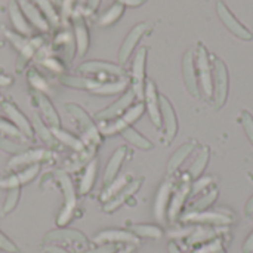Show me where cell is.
<instances>
[{
  "instance_id": "obj_11",
  "label": "cell",
  "mask_w": 253,
  "mask_h": 253,
  "mask_svg": "<svg viewBox=\"0 0 253 253\" xmlns=\"http://www.w3.org/2000/svg\"><path fill=\"white\" fill-rule=\"evenodd\" d=\"M142 184V179H133V181H129L120 191H117L110 200H107L105 206H104V211L105 212H113L116 211L119 206H122L126 200H129V197H132L141 187Z\"/></svg>"
},
{
  "instance_id": "obj_20",
  "label": "cell",
  "mask_w": 253,
  "mask_h": 253,
  "mask_svg": "<svg viewBox=\"0 0 253 253\" xmlns=\"http://www.w3.org/2000/svg\"><path fill=\"white\" fill-rule=\"evenodd\" d=\"M33 98L36 99V104L40 107L46 122L52 126V129H56L59 127V117H58V113L55 111V108L52 107L50 101L47 99V96H44V93L42 92H37V90H33L31 92Z\"/></svg>"
},
{
  "instance_id": "obj_45",
  "label": "cell",
  "mask_w": 253,
  "mask_h": 253,
  "mask_svg": "<svg viewBox=\"0 0 253 253\" xmlns=\"http://www.w3.org/2000/svg\"><path fill=\"white\" fill-rule=\"evenodd\" d=\"M224 248V242L221 239H215L209 243L202 245L200 248H197L193 253H216L219 249Z\"/></svg>"
},
{
  "instance_id": "obj_56",
  "label": "cell",
  "mask_w": 253,
  "mask_h": 253,
  "mask_svg": "<svg viewBox=\"0 0 253 253\" xmlns=\"http://www.w3.org/2000/svg\"><path fill=\"white\" fill-rule=\"evenodd\" d=\"M145 0H117V3H120V4H127V6H139V4H142Z\"/></svg>"
},
{
  "instance_id": "obj_3",
  "label": "cell",
  "mask_w": 253,
  "mask_h": 253,
  "mask_svg": "<svg viewBox=\"0 0 253 253\" xmlns=\"http://www.w3.org/2000/svg\"><path fill=\"white\" fill-rule=\"evenodd\" d=\"M55 176L59 181V185H61L64 197H65V205H64L59 216H58V224L59 225H65L71 219V215H73V211H74V206H76V193H74L71 179L67 175V172L59 170V172L55 173Z\"/></svg>"
},
{
  "instance_id": "obj_62",
  "label": "cell",
  "mask_w": 253,
  "mask_h": 253,
  "mask_svg": "<svg viewBox=\"0 0 253 253\" xmlns=\"http://www.w3.org/2000/svg\"><path fill=\"white\" fill-rule=\"evenodd\" d=\"M132 252H133V248H132V246H129V248H125V249L119 251L117 253H132Z\"/></svg>"
},
{
  "instance_id": "obj_52",
  "label": "cell",
  "mask_w": 253,
  "mask_h": 253,
  "mask_svg": "<svg viewBox=\"0 0 253 253\" xmlns=\"http://www.w3.org/2000/svg\"><path fill=\"white\" fill-rule=\"evenodd\" d=\"M0 248L4 249V251H7V252H16V251H18L16 246H15L12 242H9L1 233H0Z\"/></svg>"
},
{
  "instance_id": "obj_24",
  "label": "cell",
  "mask_w": 253,
  "mask_h": 253,
  "mask_svg": "<svg viewBox=\"0 0 253 253\" xmlns=\"http://www.w3.org/2000/svg\"><path fill=\"white\" fill-rule=\"evenodd\" d=\"M9 13H10V21H12L13 27L21 33V36H30L33 33L28 21L25 19V16L16 1H12L9 4Z\"/></svg>"
},
{
  "instance_id": "obj_23",
  "label": "cell",
  "mask_w": 253,
  "mask_h": 253,
  "mask_svg": "<svg viewBox=\"0 0 253 253\" xmlns=\"http://www.w3.org/2000/svg\"><path fill=\"white\" fill-rule=\"evenodd\" d=\"M43 44V37H34L27 40L25 46L19 50V58L16 61V71H22V68L27 65V62L37 53V50Z\"/></svg>"
},
{
  "instance_id": "obj_55",
  "label": "cell",
  "mask_w": 253,
  "mask_h": 253,
  "mask_svg": "<svg viewBox=\"0 0 253 253\" xmlns=\"http://www.w3.org/2000/svg\"><path fill=\"white\" fill-rule=\"evenodd\" d=\"M243 253H253V231L243 245Z\"/></svg>"
},
{
  "instance_id": "obj_4",
  "label": "cell",
  "mask_w": 253,
  "mask_h": 253,
  "mask_svg": "<svg viewBox=\"0 0 253 253\" xmlns=\"http://www.w3.org/2000/svg\"><path fill=\"white\" fill-rule=\"evenodd\" d=\"M182 221L191 222V224H202V225H213V227H222L233 222V216L221 212H188L182 216Z\"/></svg>"
},
{
  "instance_id": "obj_5",
  "label": "cell",
  "mask_w": 253,
  "mask_h": 253,
  "mask_svg": "<svg viewBox=\"0 0 253 253\" xmlns=\"http://www.w3.org/2000/svg\"><path fill=\"white\" fill-rule=\"evenodd\" d=\"M160 113H162V125H165V144H169L178 132V120L175 110L169 99L163 95H159Z\"/></svg>"
},
{
  "instance_id": "obj_17",
  "label": "cell",
  "mask_w": 253,
  "mask_h": 253,
  "mask_svg": "<svg viewBox=\"0 0 253 253\" xmlns=\"http://www.w3.org/2000/svg\"><path fill=\"white\" fill-rule=\"evenodd\" d=\"M190 194H191V185H190L188 181H185V182L175 191V194L172 196V199H170V202H169L168 216H169L170 221H175V219L179 216V213H181V211H182V208H184V203H185V200H187V197H188Z\"/></svg>"
},
{
  "instance_id": "obj_38",
  "label": "cell",
  "mask_w": 253,
  "mask_h": 253,
  "mask_svg": "<svg viewBox=\"0 0 253 253\" xmlns=\"http://www.w3.org/2000/svg\"><path fill=\"white\" fill-rule=\"evenodd\" d=\"M130 231L139 237H150V239H160L163 236L162 228L156 225H130Z\"/></svg>"
},
{
  "instance_id": "obj_64",
  "label": "cell",
  "mask_w": 253,
  "mask_h": 253,
  "mask_svg": "<svg viewBox=\"0 0 253 253\" xmlns=\"http://www.w3.org/2000/svg\"><path fill=\"white\" fill-rule=\"evenodd\" d=\"M216 253H227V252H225V249L222 248V249H219V251H218V252H216Z\"/></svg>"
},
{
  "instance_id": "obj_26",
  "label": "cell",
  "mask_w": 253,
  "mask_h": 253,
  "mask_svg": "<svg viewBox=\"0 0 253 253\" xmlns=\"http://www.w3.org/2000/svg\"><path fill=\"white\" fill-rule=\"evenodd\" d=\"M53 46L64 55L65 61H70L73 58V55H74V39H73L71 31H68V30L61 31L55 37Z\"/></svg>"
},
{
  "instance_id": "obj_49",
  "label": "cell",
  "mask_w": 253,
  "mask_h": 253,
  "mask_svg": "<svg viewBox=\"0 0 253 253\" xmlns=\"http://www.w3.org/2000/svg\"><path fill=\"white\" fill-rule=\"evenodd\" d=\"M4 34H6V37L9 39V42L18 49V50H21L24 46H25V43H27V39L24 37V36H21V34H16V33H12V31H4Z\"/></svg>"
},
{
  "instance_id": "obj_1",
  "label": "cell",
  "mask_w": 253,
  "mask_h": 253,
  "mask_svg": "<svg viewBox=\"0 0 253 253\" xmlns=\"http://www.w3.org/2000/svg\"><path fill=\"white\" fill-rule=\"evenodd\" d=\"M65 110L68 111V114H71L76 119V122H77V125H79L84 139L87 141V144H90L92 147H96L98 144H101V141H102L101 135H99L98 129L95 127L92 119L86 114V111H83L76 104H67Z\"/></svg>"
},
{
  "instance_id": "obj_25",
  "label": "cell",
  "mask_w": 253,
  "mask_h": 253,
  "mask_svg": "<svg viewBox=\"0 0 253 253\" xmlns=\"http://www.w3.org/2000/svg\"><path fill=\"white\" fill-rule=\"evenodd\" d=\"M49 159V153L44 151V150H33V151H27V153H22L16 157H13L10 162H9V166L10 168H18V166H22V165H36L42 160H46Z\"/></svg>"
},
{
  "instance_id": "obj_60",
  "label": "cell",
  "mask_w": 253,
  "mask_h": 253,
  "mask_svg": "<svg viewBox=\"0 0 253 253\" xmlns=\"http://www.w3.org/2000/svg\"><path fill=\"white\" fill-rule=\"evenodd\" d=\"M46 252H49V253H68V252H65L64 249H59V248H55V246H49V248H46Z\"/></svg>"
},
{
  "instance_id": "obj_63",
  "label": "cell",
  "mask_w": 253,
  "mask_h": 253,
  "mask_svg": "<svg viewBox=\"0 0 253 253\" xmlns=\"http://www.w3.org/2000/svg\"><path fill=\"white\" fill-rule=\"evenodd\" d=\"M50 1H52L53 4H61V3H62V0H50Z\"/></svg>"
},
{
  "instance_id": "obj_36",
  "label": "cell",
  "mask_w": 253,
  "mask_h": 253,
  "mask_svg": "<svg viewBox=\"0 0 253 253\" xmlns=\"http://www.w3.org/2000/svg\"><path fill=\"white\" fill-rule=\"evenodd\" d=\"M34 3L37 4V7L43 12V15L46 16L47 24H50L52 27H56L59 24V16L53 7V3L50 0H34Z\"/></svg>"
},
{
  "instance_id": "obj_37",
  "label": "cell",
  "mask_w": 253,
  "mask_h": 253,
  "mask_svg": "<svg viewBox=\"0 0 253 253\" xmlns=\"http://www.w3.org/2000/svg\"><path fill=\"white\" fill-rule=\"evenodd\" d=\"M126 86H127V80L126 79H122L119 82H108V83H104L102 82L93 90V93H96V95H114V93L122 92Z\"/></svg>"
},
{
  "instance_id": "obj_47",
  "label": "cell",
  "mask_w": 253,
  "mask_h": 253,
  "mask_svg": "<svg viewBox=\"0 0 253 253\" xmlns=\"http://www.w3.org/2000/svg\"><path fill=\"white\" fill-rule=\"evenodd\" d=\"M240 120H242V125H243V127H245V132H246V135H248V138H249V141L252 142L253 145V117L251 113H248V111H243L242 113V116H240Z\"/></svg>"
},
{
  "instance_id": "obj_46",
  "label": "cell",
  "mask_w": 253,
  "mask_h": 253,
  "mask_svg": "<svg viewBox=\"0 0 253 253\" xmlns=\"http://www.w3.org/2000/svg\"><path fill=\"white\" fill-rule=\"evenodd\" d=\"M18 197H19V190H18V187L9 188V193H7V197H6V202H4V206H3V213L10 212V211L16 206Z\"/></svg>"
},
{
  "instance_id": "obj_13",
  "label": "cell",
  "mask_w": 253,
  "mask_h": 253,
  "mask_svg": "<svg viewBox=\"0 0 253 253\" xmlns=\"http://www.w3.org/2000/svg\"><path fill=\"white\" fill-rule=\"evenodd\" d=\"M73 27H74V39H76L79 56H83L89 47V31L84 18L80 13H73Z\"/></svg>"
},
{
  "instance_id": "obj_14",
  "label": "cell",
  "mask_w": 253,
  "mask_h": 253,
  "mask_svg": "<svg viewBox=\"0 0 253 253\" xmlns=\"http://www.w3.org/2000/svg\"><path fill=\"white\" fill-rule=\"evenodd\" d=\"M79 71L82 73H89V74H107V76H117L123 77L125 71L122 67L110 64V62H102V61H89L84 62L79 67Z\"/></svg>"
},
{
  "instance_id": "obj_59",
  "label": "cell",
  "mask_w": 253,
  "mask_h": 253,
  "mask_svg": "<svg viewBox=\"0 0 253 253\" xmlns=\"http://www.w3.org/2000/svg\"><path fill=\"white\" fill-rule=\"evenodd\" d=\"M12 83V79L9 76H4V74H0V86H7Z\"/></svg>"
},
{
  "instance_id": "obj_22",
  "label": "cell",
  "mask_w": 253,
  "mask_h": 253,
  "mask_svg": "<svg viewBox=\"0 0 253 253\" xmlns=\"http://www.w3.org/2000/svg\"><path fill=\"white\" fill-rule=\"evenodd\" d=\"M126 154H127V148L126 147H120V148H117L114 151V154L110 159V162H108V165L105 168V172H104V182L105 184H110V182L114 181L116 175L119 173V170L122 168V163H123Z\"/></svg>"
},
{
  "instance_id": "obj_10",
  "label": "cell",
  "mask_w": 253,
  "mask_h": 253,
  "mask_svg": "<svg viewBox=\"0 0 253 253\" xmlns=\"http://www.w3.org/2000/svg\"><path fill=\"white\" fill-rule=\"evenodd\" d=\"M148 28H150V25L147 22H142V24H138L136 27H133V30L127 34V37L125 39V42H123V44L120 47V52H119V62L120 64H125L129 59V56L133 52L136 43L141 40V37L144 36V33Z\"/></svg>"
},
{
  "instance_id": "obj_9",
  "label": "cell",
  "mask_w": 253,
  "mask_h": 253,
  "mask_svg": "<svg viewBox=\"0 0 253 253\" xmlns=\"http://www.w3.org/2000/svg\"><path fill=\"white\" fill-rule=\"evenodd\" d=\"M216 9H218L219 18L222 19V22L227 25V28H228L231 33H234L237 37H240V39H243V40H252V33H251L248 28H245V27L234 18V15L227 9V6H225L222 1H219V3L216 4Z\"/></svg>"
},
{
  "instance_id": "obj_19",
  "label": "cell",
  "mask_w": 253,
  "mask_h": 253,
  "mask_svg": "<svg viewBox=\"0 0 253 253\" xmlns=\"http://www.w3.org/2000/svg\"><path fill=\"white\" fill-rule=\"evenodd\" d=\"M184 80L187 84V89L190 90V93L196 98L200 96V89H199V83H197V73H196V64L193 59V52H187V55L184 56Z\"/></svg>"
},
{
  "instance_id": "obj_51",
  "label": "cell",
  "mask_w": 253,
  "mask_h": 253,
  "mask_svg": "<svg viewBox=\"0 0 253 253\" xmlns=\"http://www.w3.org/2000/svg\"><path fill=\"white\" fill-rule=\"evenodd\" d=\"M0 132L7 133V135H12V136H18V138L22 136V133H21L15 126H12V125L7 123V122H3V120H0Z\"/></svg>"
},
{
  "instance_id": "obj_2",
  "label": "cell",
  "mask_w": 253,
  "mask_h": 253,
  "mask_svg": "<svg viewBox=\"0 0 253 253\" xmlns=\"http://www.w3.org/2000/svg\"><path fill=\"white\" fill-rule=\"evenodd\" d=\"M213 104L216 108H221L228 95V73L224 62L218 58H213Z\"/></svg>"
},
{
  "instance_id": "obj_29",
  "label": "cell",
  "mask_w": 253,
  "mask_h": 253,
  "mask_svg": "<svg viewBox=\"0 0 253 253\" xmlns=\"http://www.w3.org/2000/svg\"><path fill=\"white\" fill-rule=\"evenodd\" d=\"M219 236V231L216 228H212V227H197L194 228V231L187 237L188 240V245L190 246H194V245H205L208 242H212L215 239H218Z\"/></svg>"
},
{
  "instance_id": "obj_30",
  "label": "cell",
  "mask_w": 253,
  "mask_h": 253,
  "mask_svg": "<svg viewBox=\"0 0 253 253\" xmlns=\"http://www.w3.org/2000/svg\"><path fill=\"white\" fill-rule=\"evenodd\" d=\"M196 150V144L194 142H187V144H184L182 147H179L173 154H172V157H170V160H169V163H168V173L170 175V173H173L187 159H188V156L193 153Z\"/></svg>"
},
{
  "instance_id": "obj_8",
  "label": "cell",
  "mask_w": 253,
  "mask_h": 253,
  "mask_svg": "<svg viewBox=\"0 0 253 253\" xmlns=\"http://www.w3.org/2000/svg\"><path fill=\"white\" fill-rule=\"evenodd\" d=\"M144 96H145V105L148 110V116H150L153 125L157 129H160L162 127V113H160L157 89L153 82H147V84L144 87Z\"/></svg>"
},
{
  "instance_id": "obj_61",
  "label": "cell",
  "mask_w": 253,
  "mask_h": 253,
  "mask_svg": "<svg viewBox=\"0 0 253 253\" xmlns=\"http://www.w3.org/2000/svg\"><path fill=\"white\" fill-rule=\"evenodd\" d=\"M169 253H182V251L175 243H169Z\"/></svg>"
},
{
  "instance_id": "obj_32",
  "label": "cell",
  "mask_w": 253,
  "mask_h": 253,
  "mask_svg": "<svg viewBox=\"0 0 253 253\" xmlns=\"http://www.w3.org/2000/svg\"><path fill=\"white\" fill-rule=\"evenodd\" d=\"M120 133L123 135V138H125L127 142H130L132 145H135V147H138V148H141V150H151V148H153V144H151L147 138H144L141 133H138L135 129H132L130 126L125 127Z\"/></svg>"
},
{
  "instance_id": "obj_35",
  "label": "cell",
  "mask_w": 253,
  "mask_h": 253,
  "mask_svg": "<svg viewBox=\"0 0 253 253\" xmlns=\"http://www.w3.org/2000/svg\"><path fill=\"white\" fill-rule=\"evenodd\" d=\"M52 135H53V138L59 139V142H64L65 145L71 147V148H73V150H76V151H83V150H84L83 141L77 139L76 136H73V135L67 133L65 130H62V129H59V127L52 129Z\"/></svg>"
},
{
  "instance_id": "obj_16",
  "label": "cell",
  "mask_w": 253,
  "mask_h": 253,
  "mask_svg": "<svg viewBox=\"0 0 253 253\" xmlns=\"http://www.w3.org/2000/svg\"><path fill=\"white\" fill-rule=\"evenodd\" d=\"M1 108H3V111L7 114V117L15 123L16 129H18L22 135H25V136H28V138L33 136V129H31V125L28 123L27 117H25V116L12 104V102L3 101V102H1Z\"/></svg>"
},
{
  "instance_id": "obj_33",
  "label": "cell",
  "mask_w": 253,
  "mask_h": 253,
  "mask_svg": "<svg viewBox=\"0 0 253 253\" xmlns=\"http://www.w3.org/2000/svg\"><path fill=\"white\" fill-rule=\"evenodd\" d=\"M96 165H98L96 160H92L87 163V166L82 175V179H80V187H79L80 194H86L92 188V185L95 182V176H96Z\"/></svg>"
},
{
  "instance_id": "obj_6",
  "label": "cell",
  "mask_w": 253,
  "mask_h": 253,
  "mask_svg": "<svg viewBox=\"0 0 253 253\" xmlns=\"http://www.w3.org/2000/svg\"><path fill=\"white\" fill-rule=\"evenodd\" d=\"M196 70L200 76V84L205 92V95L212 96L213 93V82H212V71L209 64V55L203 46H199L197 50V59H196Z\"/></svg>"
},
{
  "instance_id": "obj_18",
  "label": "cell",
  "mask_w": 253,
  "mask_h": 253,
  "mask_svg": "<svg viewBox=\"0 0 253 253\" xmlns=\"http://www.w3.org/2000/svg\"><path fill=\"white\" fill-rule=\"evenodd\" d=\"M172 190H173V185L169 181L163 182L162 187L159 188L156 203H154V213H156V218L160 222H165L168 208H169V202H170V196H172Z\"/></svg>"
},
{
  "instance_id": "obj_39",
  "label": "cell",
  "mask_w": 253,
  "mask_h": 253,
  "mask_svg": "<svg viewBox=\"0 0 253 253\" xmlns=\"http://www.w3.org/2000/svg\"><path fill=\"white\" fill-rule=\"evenodd\" d=\"M123 10H125V6L123 4H120V3H116V4H113L101 18H99V25H102V27H107V25H111V24H114L122 15H123Z\"/></svg>"
},
{
  "instance_id": "obj_21",
  "label": "cell",
  "mask_w": 253,
  "mask_h": 253,
  "mask_svg": "<svg viewBox=\"0 0 253 253\" xmlns=\"http://www.w3.org/2000/svg\"><path fill=\"white\" fill-rule=\"evenodd\" d=\"M19 4H21L19 7H21L24 16H27L28 21H30L36 28H39V30H42V31H47V30H49V24H47L46 18L40 13L39 7H37L36 4H33V3L28 1V0H21Z\"/></svg>"
},
{
  "instance_id": "obj_40",
  "label": "cell",
  "mask_w": 253,
  "mask_h": 253,
  "mask_svg": "<svg viewBox=\"0 0 253 253\" xmlns=\"http://www.w3.org/2000/svg\"><path fill=\"white\" fill-rule=\"evenodd\" d=\"M27 79H28V83L34 87V90L42 92V93H46V92L49 93V92H50V87H49L47 82H46L37 71L30 70L28 74H27Z\"/></svg>"
},
{
  "instance_id": "obj_43",
  "label": "cell",
  "mask_w": 253,
  "mask_h": 253,
  "mask_svg": "<svg viewBox=\"0 0 253 253\" xmlns=\"http://www.w3.org/2000/svg\"><path fill=\"white\" fill-rule=\"evenodd\" d=\"M127 182H129V176L126 175V176H123L120 181H117V182H114L113 185H110V187L102 193V196H101V197H102V200H104V202H105V200H110V199L117 193V190L120 191V190H122Z\"/></svg>"
},
{
  "instance_id": "obj_48",
  "label": "cell",
  "mask_w": 253,
  "mask_h": 253,
  "mask_svg": "<svg viewBox=\"0 0 253 253\" xmlns=\"http://www.w3.org/2000/svg\"><path fill=\"white\" fill-rule=\"evenodd\" d=\"M0 148H1V150H4V151H9V153H12V154L19 153V151H22V150H24V147H22L21 144L13 142V141H9V139L3 138L1 135H0Z\"/></svg>"
},
{
  "instance_id": "obj_42",
  "label": "cell",
  "mask_w": 253,
  "mask_h": 253,
  "mask_svg": "<svg viewBox=\"0 0 253 253\" xmlns=\"http://www.w3.org/2000/svg\"><path fill=\"white\" fill-rule=\"evenodd\" d=\"M33 123H34L36 133H37L46 144H49V147H53V145H55V138H53L52 132H49L47 127L42 123V120H40L39 116H34V122H33Z\"/></svg>"
},
{
  "instance_id": "obj_58",
  "label": "cell",
  "mask_w": 253,
  "mask_h": 253,
  "mask_svg": "<svg viewBox=\"0 0 253 253\" xmlns=\"http://www.w3.org/2000/svg\"><path fill=\"white\" fill-rule=\"evenodd\" d=\"M245 213H246V215H253V196L249 199V202L246 203Z\"/></svg>"
},
{
  "instance_id": "obj_50",
  "label": "cell",
  "mask_w": 253,
  "mask_h": 253,
  "mask_svg": "<svg viewBox=\"0 0 253 253\" xmlns=\"http://www.w3.org/2000/svg\"><path fill=\"white\" fill-rule=\"evenodd\" d=\"M213 182V178H199L196 179L194 185H191V194H199L202 190H208V187Z\"/></svg>"
},
{
  "instance_id": "obj_31",
  "label": "cell",
  "mask_w": 253,
  "mask_h": 253,
  "mask_svg": "<svg viewBox=\"0 0 253 253\" xmlns=\"http://www.w3.org/2000/svg\"><path fill=\"white\" fill-rule=\"evenodd\" d=\"M61 83L70 87L76 89H86V90H95L102 82L99 80H92V79H84V77H76V76H61Z\"/></svg>"
},
{
  "instance_id": "obj_15",
  "label": "cell",
  "mask_w": 253,
  "mask_h": 253,
  "mask_svg": "<svg viewBox=\"0 0 253 253\" xmlns=\"http://www.w3.org/2000/svg\"><path fill=\"white\" fill-rule=\"evenodd\" d=\"M144 110H145V105H144V104H136V105L132 107L122 119H119L117 122H114V123L105 126V127H104V133L111 135V133H116V132H122L125 127H127V126H130L133 122H136V120L142 116Z\"/></svg>"
},
{
  "instance_id": "obj_57",
  "label": "cell",
  "mask_w": 253,
  "mask_h": 253,
  "mask_svg": "<svg viewBox=\"0 0 253 253\" xmlns=\"http://www.w3.org/2000/svg\"><path fill=\"white\" fill-rule=\"evenodd\" d=\"M99 1H101V0H87V9H89V12L96 10L98 6H99Z\"/></svg>"
},
{
  "instance_id": "obj_27",
  "label": "cell",
  "mask_w": 253,
  "mask_h": 253,
  "mask_svg": "<svg viewBox=\"0 0 253 253\" xmlns=\"http://www.w3.org/2000/svg\"><path fill=\"white\" fill-rule=\"evenodd\" d=\"M76 242V243H80L83 246L87 245V240L86 237L79 233V231H74V230H58V231H52L49 234H46L44 237V242Z\"/></svg>"
},
{
  "instance_id": "obj_41",
  "label": "cell",
  "mask_w": 253,
  "mask_h": 253,
  "mask_svg": "<svg viewBox=\"0 0 253 253\" xmlns=\"http://www.w3.org/2000/svg\"><path fill=\"white\" fill-rule=\"evenodd\" d=\"M218 197V190L216 188H212L209 193H206L200 200H197L194 205H193V212H202V211H206L209 206L213 205V202L216 200Z\"/></svg>"
},
{
  "instance_id": "obj_34",
  "label": "cell",
  "mask_w": 253,
  "mask_h": 253,
  "mask_svg": "<svg viewBox=\"0 0 253 253\" xmlns=\"http://www.w3.org/2000/svg\"><path fill=\"white\" fill-rule=\"evenodd\" d=\"M209 162V150L206 147H203L199 153V156L196 157L194 163L191 165L190 170H188V175L191 179H199L200 175L203 173V170L206 169V165Z\"/></svg>"
},
{
  "instance_id": "obj_7",
  "label": "cell",
  "mask_w": 253,
  "mask_h": 253,
  "mask_svg": "<svg viewBox=\"0 0 253 253\" xmlns=\"http://www.w3.org/2000/svg\"><path fill=\"white\" fill-rule=\"evenodd\" d=\"M145 58L147 49L142 47L138 50L133 65H132V90L138 98L144 96V79H145Z\"/></svg>"
},
{
  "instance_id": "obj_53",
  "label": "cell",
  "mask_w": 253,
  "mask_h": 253,
  "mask_svg": "<svg viewBox=\"0 0 253 253\" xmlns=\"http://www.w3.org/2000/svg\"><path fill=\"white\" fill-rule=\"evenodd\" d=\"M116 245H105V246H101L98 249H92V251H87V252L83 253H114L116 252Z\"/></svg>"
},
{
  "instance_id": "obj_28",
  "label": "cell",
  "mask_w": 253,
  "mask_h": 253,
  "mask_svg": "<svg viewBox=\"0 0 253 253\" xmlns=\"http://www.w3.org/2000/svg\"><path fill=\"white\" fill-rule=\"evenodd\" d=\"M96 243L102 242H123V243H132L138 245V239L133 233H126V231H117V230H108L102 231L95 237Z\"/></svg>"
},
{
  "instance_id": "obj_12",
  "label": "cell",
  "mask_w": 253,
  "mask_h": 253,
  "mask_svg": "<svg viewBox=\"0 0 253 253\" xmlns=\"http://www.w3.org/2000/svg\"><path fill=\"white\" fill-rule=\"evenodd\" d=\"M135 96H136V95H135L133 90H127L119 101H116L114 104H111V105L107 107L105 110L96 113L95 119H98V120H111V119L120 116L125 110H127V108L130 107V104L133 102Z\"/></svg>"
},
{
  "instance_id": "obj_44",
  "label": "cell",
  "mask_w": 253,
  "mask_h": 253,
  "mask_svg": "<svg viewBox=\"0 0 253 253\" xmlns=\"http://www.w3.org/2000/svg\"><path fill=\"white\" fill-rule=\"evenodd\" d=\"M39 62H40L44 68L50 70L52 73H62V71H64V65H62V62H61L59 59L53 58V56H46V58L40 59Z\"/></svg>"
},
{
  "instance_id": "obj_54",
  "label": "cell",
  "mask_w": 253,
  "mask_h": 253,
  "mask_svg": "<svg viewBox=\"0 0 253 253\" xmlns=\"http://www.w3.org/2000/svg\"><path fill=\"white\" fill-rule=\"evenodd\" d=\"M73 3H74V0H64L61 4H62V12H64V16L67 18L68 15H71L73 12Z\"/></svg>"
}]
</instances>
